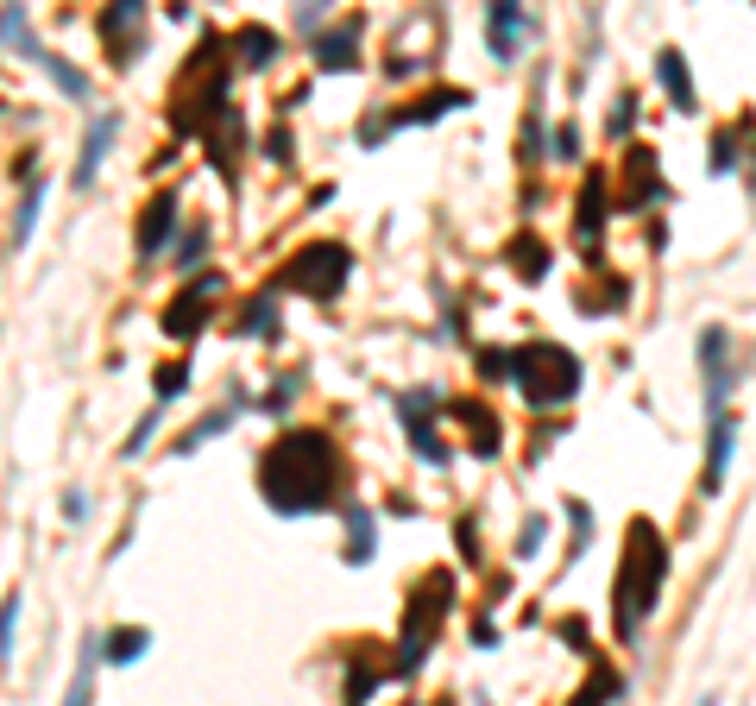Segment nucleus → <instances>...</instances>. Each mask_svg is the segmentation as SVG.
I'll return each mask as SVG.
<instances>
[{"label":"nucleus","mask_w":756,"mask_h":706,"mask_svg":"<svg viewBox=\"0 0 756 706\" xmlns=\"http://www.w3.org/2000/svg\"><path fill=\"white\" fill-rule=\"evenodd\" d=\"M20 51H26V58H32V63H39V70H44V77H51V82H58V89H63V95H70V101H89V77H82L77 63H63L58 51H44L39 39H26Z\"/></svg>","instance_id":"19"},{"label":"nucleus","mask_w":756,"mask_h":706,"mask_svg":"<svg viewBox=\"0 0 756 706\" xmlns=\"http://www.w3.org/2000/svg\"><path fill=\"white\" fill-rule=\"evenodd\" d=\"M158 423H164V411H158V404H152V411L139 416V430L127 435V454H139V448H145V442H152V435H158Z\"/></svg>","instance_id":"38"},{"label":"nucleus","mask_w":756,"mask_h":706,"mask_svg":"<svg viewBox=\"0 0 756 706\" xmlns=\"http://www.w3.org/2000/svg\"><path fill=\"white\" fill-rule=\"evenodd\" d=\"M548 158H555V164H581V127H574V120H562V127H555Z\"/></svg>","instance_id":"32"},{"label":"nucleus","mask_w":756,"mask_h":706,"mask_svg":"<svg viewBox=\"0 0 756 706\" xmlns=\"http://www.w3.org/2000/svg\"><path fill=\"white\" fill-rule=\"evenodd\" d=\"M171 234H177V196L164 190V196H152V202H145V221H139V240H133V246H139V259H158Z\"/></svg>","instance_id":"17"},{"label":"nucleus","mask_w":756,"mask_h":706,"mask_svg":"<svg viewBox=\"0 0 756 706\" xmlns=\"http://www.w3.org/2000/svg\"><path fill=\"white\" fill-rule=\"evenodd\" d=\"M101 51H108V63L114 70H133L139 58H145V7L139 0H114V7H101Z\"/></svg>","instance_id":"7"},{"label":"nucleus","mask_w":756,"mask_h":706,"mask_svg":"<svg viewBox=\"0 0 756 706\" xmlns=\"http://www.w3.org/2000/svg\"><path fill=\"white\" fill-rule=\"evenodd\" d=\"M360 32H366V20H360V13H347L334 32H322V39H315V63H322L329 77L353 70V63H360Z\"/></svg>","instance_id":"13"},{"label":"nucleus","mask_w":756,"mask_h":706,"mask_svg":"<svg viewBox=\"0 0 756 706\" xmlns=\"http://www.w3.org/2000/svg\"><path fill=\"white\" fill-rule=\"evenodd\" d=\"M435 404H442V397H435V392H423V385H416V392H397V423H404L410 448L423 454L429 467H447L454 454H447V442L435 435Z\"/></svg>","instance_id":"10"},{"label":"nucleus","mask_w":756,"mask_h":706,"mask_svg":"<svg viewBox=\"0 0 756 706\" xmlns=\"http://www.w3.org/2000/svg\"><path fill=\"white\" fill-rule=\"evenodd\" d=\"M447 416H461L466 430H473V448H480V454H498L504 430H498V416L485 411V404H447Z\"/></svg>","instance_id":"24"},{"label":"nucleus","mask_w":756,"mask_h":706,"mask_svg":"<svg viewBox=\"0 0 756 706\" xmlns=\"http://www.w3.org/2000/svg\"><path fill=\"white\" fill-rule=\"evenodd\" d=\"M750 190H756V171H750Z\"/></svg>","instance_id":"42"},{"label":"nucleus","mask_w":756,"mask_h":706,"mask_svg":"<svg viewBox=\"0 0 756 706\" xmlns=\"http://www.w3.org/2000/svg\"><path fill=\"white\" fill-rule=\"evenodd\" d=\"M511 272L530 278V284H543L548 278V246L543 240H517V246H511Z\"/></svg>","instance_id":"27"},{"label":"nucleus","mask_w":756,"mask_h":706,"mask_svg":"<svg viewBox=\"0 0 756 706\" xmlns=\"http://www.w3.org/2000/svg\"><path fill=\"white\" fill-rule=\"evenodd\" d=\"M706 171H713V176L737 171V133H718V139H713V158H706Z\"/></svg>","instance_id":"34"},{"label":"nucleus","mask_w":756,"mask_h":706,"mask_svg":"<svg viewBox=\"0 0 756 706\" xmlns=\"http://www.w3.org/2000/svg\"><path fill=\"white\" fill-rule=\"evenodd\" d=\"M699 379H706V423L732 416V334L699 329Z\"/></svg>","instance_id":"11"},{"label":"nucleus","mask_w":756,"mask_h":706,"mask_svg":"<svg viewBox=\"0 0 756 706\" xmlns=\"http://www.w3.org/2000/svg\"><path fill=\"white\" fill-rule=\"evenodd\" d=\"M20 612H26V599H20V587L0 599V663H13V631H20Z\"/></svg>","instance_id":"30"},{"label":"nucleus","mask_w":756,"mask_h":706,"mask_svg":"<svg viewBox=\"0 0 756 706\" xmlns=\"http://www.w3.org/2000/svg\"><path fill=\"white\" fill-rule=\"evenodd\" d=\"M656 82L668 89V101H675L681 114H694L699 95H694V70H687V58L681 51H656Z\"/></svg>","instance_id":"20"},{"label":"nucleus","mask_w":756,"mask_h":706,"mask_svg":"<svg viewBox=\"0 0 756 706\" xmlns=\"http://www.w3.org/2000/svg\"><path fill=\"white\" fill-rule=\"evenodd\" d=\"M543 543H548V517H530V524L517 530V562H530Z\"/></svg>","instance_id":"35"},{"label":"nucleus","mask_w":756,"mask_h":706,"mask_svg":"<svg viewBox=\"0 0 756 706\" xmlns=\"http://www.w3.org/2000/svg\"><path fill=\"white\" fill-rule=\"evenodd\" d=\"M39 209H44V176H32V190H26L20 215H13V246H26V240H32V228H39Z\"/></svg>","instance_id":"29"},{"label":"nucleus","mask_w":756,"mask_h":706,"mask_svg":"<svg viewBox=\"0 0 756 706\" xmlns=\"http://www.w3.org/2000/svg\"><path fill=\"white\" fill-rule=\"evenodd\" d=\"M233 51H240V63H246V70H265V63L278 58L272 26H240V32H233Z\"/></svg>","instance_id":"25"},{"label":"nucleus","mask_w":756,"mask_h":706,"mask_svg":"<svg viewBox=\"0 0 756 706\" xmlns=\"http://www.w3.org/2000/svg\"><path fill=\"white\" fill-rule=\"evenodd\" d=\"M95 668H101V637L89 631V637H82V656H77V675L63 687V706H95Z\"/></svg>","instance_id":"22"},{"label":"nucleus","mask_w":756,"mask_h":706,"mask_svg":"<svg viewBox=\"0 0 756 706\" xmlns=\"http://www.w3.org/2000/svg\"><path fill=\"white\" fill-rule=\"evenodd\" d=\"M699 706H718V700H713V694H706V700H699Z\"/></svg>","instance_id":"41"},{"label":"nucleus","mask_w":756,"mask_h":706,"mask_svg":"<svg viewBox=\"0 0 756 706\" xmlns=\"http://www.w3.org/2000/svg\"><path fill=\"white\" fill-rule=\"evenodd\" d=\"M259 492L278 517H310L341 492V448L329 430H284L259 454Z\"/></svg>","instance_id":"1"},{"label":"nucleus","mask_w":756,"mask_h":706,"mask_svg":"<svg viewBox=\"0 0 756 706\" xmlns=\"http://www.w3.org/2000/svg\"><path fill=\"white\" fill-rule=\"evenodd\" d=\"M347 272H353V253H347V246H334V240H315V246H303V253H291L284 265H278L272 291H296V296H315V303H329V296H341Z\"/></svg>","instance_id":"6"},{"label":"nucleus","mask_w":756,"mask_h":706,"mask_svg":"<svg viewBox=\"0 0 756 706\" xmlns=\"http://www.w3.org/2000/svg\"><path fill=\"white\" fill-rule=\"evenodd\" d=\"M202 253H209V228H190L177 246V265H202Z\"/></svg>","instance_id":"37"},{"label":"nucleus","mask_w":756,"mask_h":706,"mask_svg":"<svg viewBox=\"0 0 756 706\" xmlns=\"http://www.w3.org/2000/svg\"><path fill=\"white\" fill-rule=\"evenodd\" d=\"M536 32V20H530V7H511V0H498V7H485V51L498 63L517 58V44Z\"/></svg>","instance_id":"12"},{"label":"nucleus","mask_w":756,"mask_h":706,"mask_svg":"<svg viewBox=\"0 0 756 706\" xmlns=\"http://www.w3.org/2000/svg\"><path fill=\"white\" fill-rule=\"evenodd\" d=\"M233 423H240V397H228V404H221L214 416H202V423H195V430L183 435V442H177V454H195L202 442H214V435H221V430H233Z\"/></svg>","instance_id":"26"},{"label":"nucleus","mask_w":756,"mask_h":706,"mask_svg":"<svg viewBox=\"0 0 756 706\" xmlns=\"http://www.w3.org/2000/svg\"><path fill=\"white\" fill-rule=\"evenodd\" d=\"M504 379L530 397V411H555L581 392V360L555 341H530V347L504 353Z\"/></svg>","instance_id":"4"},{"label":"nucleus","mask_w":756,"mask_h":706,"mask_svg":"<svg viewBox=\"0 0 756 706\" xmlns=\"http://www.w3.org/2000/svg\"><path fill=\"white\" fill-rule=\"evenodd\" d=\"M662 587H668V536H662L649 517H631L618 581H612V631H618L624 644H637V637H643V625H649Z\"/></svg>","instance_id":"2"},{"label":"nucleus","mask_w":756,"mask_h":706,"mask_svg":"<svg viewBox=\"0 0 756 706\" xmlns=\"http://www.w3.org/2000/svg\"><path fill=\"white\" fill-rule=\"evenodd\" d=\"M624 176H631V202H624V209H643V202H662V196H668V183L656 176V152H649V145H631V158H624Z\"/></svg>","instance_id":"18"},{"label":"nucleus","mask_w":756,"mask_h":706,"mask_svg":"<svg viewBox=\"0 0 756 706\" xmlns=\"http://www.w3.org/2000/svg\"><path fill=\"white\" fill-rule=\"evenodd\" d=\"M120 133V114H95L89 120V133H82V152H77V190H95V176H101V158H108V145H114Z\"/></svg>","instance_id":"14"},{"label":"nucleus","mask_w":756,"mask_h":706,"mask_svg":"<svg viewBox=\"0 0 756 706\" xmlns=\"http://www.w3.org/2000/svg\"><path fill=\"white\" fill-rule=\"evenodd\" d=\"M454 108H466V89H435V95H423V101H404L397 114L360 120V145H379V139L404 133V127H423V120H442V114H454Z\"/></svg>","instance_id":"8"},{"label":"nucleus","mask_w":756,"mask_h":706,"mask_svg":"<svg viewBox=\"0 0 756 706\" xmlns=\"http://www.w3.org/2000/svg\"><path fill=\"white\" fill-rule=\"evenodd\" d=\"M454 606V574L435 568L429 581L410 587V612H404V637H397V656H391V675H416L429 656V644L442 637V612Z\"/></svg>","instance_id":"5"},{"label":"nucleus","mask_w":756,"mask_h":706,"mask_svg":"<svg viewBox=\"0 0 756 706\" xmlns=\"http://www.w3.org/2000/svg\"><path fill=\"white\" fill-rule=\"evenodd\" d=\"M183 385H190V360H171V366H158V397H152V404L164 411V404H171Z\"/></svg>","instance_id":"31"},{"label":"nucleus","mask_w":756,"mask_h":706,"mask_svg":"<svg viewBox=\"0 0 756 706\" xmlns=\"http://www.w3.org/2000/svg\"><path fill=\"white\" fill-rule=\"evenodd\" d=\"M26 39H32V20H26V7H7V13H0V44H13V51H20Z\"/></svg>","instance_id":"33"},{"label":"nucleus","mask_w":756,"mask_h":706,"mask_svg":"<svg viewBox=\"0 0 756 706\" xmlns=\"http://www.w3.org/2000/svg\"><path fill=\"white\" fill-rule=\"evenodd\" d=\"M567 524H574V555H581L586 543H593V511H586L581 498H567Z\"/></svg>","instance_id":"36"},{"label":"nucleus","mask_w":756,"mask_h":706,"mask_svg":"<svg viewBox=\"0 0 756 706\" xmlns=\"http://www.w3.org/2000/svg\"><path fill=\"white\" fill-rule=\"evenodd\" d=\"M605 171H593L586 176V196H581V209H574V240H581L586 253H599V240H605Z\"/></svg>","instance_id":"16"},{"label":"nucleus","mask_w":756,"mask_h":706,"mask_svg":"<svg viewBox=\"0 0 756 706\" xmlns=\"http://www.w3.org/2000/svg\"><path fill=\"white\" fill-rule=\"evenodd\" d=\"M221 51H228V39H221V32H202V44L190 51V63L177 70V82H171V127H177V139H202L214 120L233 108V101H228L233 63L221 58Z\"/></svg>","instance_id":"3"},{"label":"nucleus","mask_w":756,"mask_h":706,"mask_svg":"<svg viewBox=\"0 0 756 706\" xmlns=\"http://www.w3.org/2000/svg\"><path fill=\"white\" fill-rule=\"evenodd\" d=\"M278 329V310H272V291L265 296H252L246 315H233V334H272Z\"/></svg>","instance_id":"28"},{"label":"nucleus","mask_w":756,"mask_h":706,"mask_svg":"<svg viewBox=\"0 0 756 706\" xmlns=\"http://www.w3.org/2000/svg\"><path fill=\"white\" fill-rule=\"evenodd\" d=\"M63 517H70V524H82V517H89V492H63Z\"/></svg>","instance_id":"40"},{"label":"nucleus","mask_w":756,"mask_h":706,"mask_svg":"<svg viewBox=\"0 0 756 706\" xmlns=\"http://www.w3.org/2000/svg\"><path fill=\"white\" fill-rule=\"evenodd\" d=\"M732 448H737V423H732V416H713V423H706V473H699V486H706V492H725Z\"/></svg>","instance_id":"15"},{"label":"nucleus","mask_w":756,"mask_h":706,"mask_svg":"<svg viewBox=\"0 0 756 706\" xmlns=\"http://www.w3.org/2000/svg\"><path fill=\"white\" fill-rule=\"evenodd\" d=\"M631 120H637V95H618V114H612V133H631Z\"/></svg>","instance_id":"39"},{"label":"nucleus","mask_w":756,"mask_h":706,"mask_svg":"<svg viewBox=\"0 0 756 706\" xmlns=\"http://www.w3.org/2000/svg\"><path fill=\"white\" fill-rule=\"evenodd\" d=\"M145 649H152V631H145V625H120V631L101 637V663H108V668H133Z\"/></svg>","instance_id":"21"},{"label":"nucleus","mask_w":756,"mask_h":706,"mask_svg":"<svg viewBox=\"0 0 756 706\" xmlns=\"http://www.w3.org/2000/svg\"><path fill=\"white\" fill-rule=\"evenodd\" d=\"M379 549V517L366 505H347V568H366Z\"/></svg>","instance_id":"23"},{"label":"nucleus","mask_w":756,"mask_h":706,"mask_svg":"<svg viewBox=\"0 0 756 706\" xmlns=\"http://www.w3.org/2000/svg\"><path fill=\"white\" fill-rule=\"evenodd\" d=\"M214 303H221V272H195L190 291L171 296V310H164V334H177V341H195V334L214 322Z\"/></svg>","instance_id":"9"}]
</instances>
